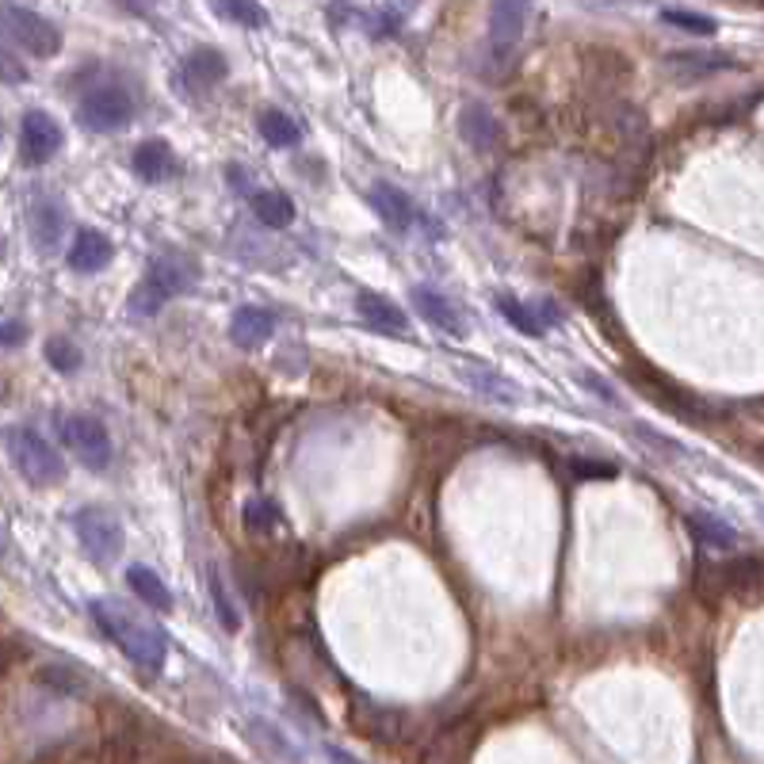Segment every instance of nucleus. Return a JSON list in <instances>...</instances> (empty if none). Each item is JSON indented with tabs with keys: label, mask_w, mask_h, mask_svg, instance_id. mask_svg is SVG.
Segmentation results:
<instances>
[{
	"label": "nucleus",
	"mask_w": 764,
	"mask_h": 764,
	"mask_svg": "<svg viewBox=\"0 0 764 764\" xmlns=\"http://www.w3.org/2000/svg\"><path fill=\"white\" fill-rule=\"evenodd\" d=\"M92 620L96 627L104 631L107 638H112L115 646H119L123 653H127L130 661H135L142 673H150V677H157L161 668H165L168 661V635L157 627V623L150 620V615L135 612V608H127L123 600H92Z\"/></svg>",
	"instance_id": "f257e3e1"
},
{
	"label": "nucleus",
	"mask_w": 764,
	"mask_h": 764,
	"mask_svg": "<svg viewBox=\"0 0 764 764\" xmlns=\"http://www.w3.org/2000/svg\"><path fill=\"white\" fill-rule=\"evenodd\" d=\"M191 283H195V264H191L188 256H180V253L153 256L150 268H145V276H142V283L130 291V310H135L138 318H150V314H157L168 298L183 295Z\"/></svg>",
	"instance_id": "f03ea898"
},
{
	"label": "nucleus",
	"mask_w": 764,
	"mask_h": 764,
	"mask_svg": "<svg viewBox=\"0 0 764 764\" xmlns=\"http://www.w3.org/2000/svg\"><path fill=\"white\" fill-rule=\"evenodd\" d=\"M4 447H9L12 467H16L20 478L31 482V486L47 489V486H58L65 478L62 455H58L54 447H50V440H42L35 429H9L4 432Z\"/></svg>",
	"instance_id": "7ed1b4c3"
},
{
	"label": "nucleus",
	"mask_w": 764,
	"mask_h": 764,
	"mask_svg": "<svg viewBox=\"0 0 764 764\" xmlns=\"http://www.w3.org/2000/svg\"><path fill=\"white\" fill-rule=\"evenodd\" d=\"M135 96L123 85H96L77 104V123L92 135H115L135 119Z\"/></svg>",
	"instance_id": "20e7f679"
},
{
	"label": "nucleus",
	"mask_w": 764,
	"mask_h": 764,
	"mask_svg": "<svg viewBox=\"0 0 764 764\" xmlns=\"http://www.w3.org/2000/svg\"><path fill=\"white\" fill-rule=\"evenodd\" d=\"M0 31L35 58H54L62 50L58 24H50L42 12L24 9V4H0Z\"/></svg>",
	"instance_id": "39448f33"
},
{
	"label": "nucleus",
	"mask_w": 764,
	"mask_h": 764,
	"mask_svg": "<svg viewBox=\"0 0 764 764\" xmlns=\"http://www.w3.org/2000/svg\"><path fill=\"white\" fill-rule=\"evenodd\" d=\"M73 532L92 562H115L123 555V524L115 520V512L100 505H85L73 512Z\"/></svg>",
	"instance_id": "423d86ee"
},
{
	"label": "nucleus",
	"mask_w": 764,
	"mask_h": 764,
	"mask_svg": "<svg viewBox=\"0 0 764 764\" xmlns=\"http://www.w3.org/2000/svg\"><path fill=\"white\" fill-rule=\"evenodd\" d=\"M62 440L65 447H69L73 455H77V462H85L88 470H107L112 467V436H107L104 421H96L92 413H69L62 417Z\"/></svg>",
	"instance_id": "0eeeda50"
},
{
	"label": "nucleus",
	"mask_w": 764,
	"mask_h": 764,
	"mask_svg": "<svg viewBox=\"0 0 764 764\" xmlns=\"http://www.w3.org/2000/svg\"><path fill=\"white\" fill-rule=\"evenodd\" d=\"M631 382H635L642 394H650L658 406H665L668 413L685 417V421H708V417H715V409H708L700 398H692L688 391H680L677 382H668L665 374H658V371H650V374L631 371Z\"/></svg>",
	"instance_id": "6e6552de"
},
{
	"label": "nucleus",
	"mask_w": 764,
	"mask_h": 764,
	"mask_svg": "<svg viewBox=\"0 0 764 764\" xmlns=\"http://www.w3.org/2000/svg\"><path fill=\"white\" fill-rule=\"evenodd\" d=\"M65 135L58 127L54 115L47 112H27L24 127H20V153H24L27 165H47L50 157H58Z\"/></svg>",
	"instance_id": "1a4fd4ad"
},
{
	"label": "nucleus",
	"mask_w": 764,
	"mask_h": 764,
	"mask_svg": "<svg viewBox=\"0 0 764 764\" xmlns=\"http://www.w3.org/2000/svg\"><path fill=\"white\" fill-rule=\"evenodd\" d=\"M703 582H715L718 593H734V597H749L756 585H764V562L753 555H738L723 565H703L700 570V585Z\"/></svg>",
	"instance_id": "9d476101"
},
{
	"label": "nucleus",
	"mask_w": 764,
	"mask_h": 764,
	"mask_svg": "<svg viewBox=\"0 0 764 764\" xmlns=\"http://www.w3.org/2000/svg\"><path fill=\"white\" fill-rule=\"evenodd\" d=\"M455 367H459V379L467 382L474 394H482V398L501 402V406H520V402H524V391H520L517 382L505 379V374H497L494 367H482V364H474V359H455Z\"/></svg>",
	"instance_id": "9b49d317"
},
{
	"label": "nucleus",
	"mask_w": 764,
	"mask_h": 764,
	"mask_svg": "<svg viewBox=\"0 0 764 764\" xmlns=\"http://www.w3.org/2000/svg\"><path fill=\"white\" fill-rule=\"evenodd\" d=\"M668 73L680 80H703V77H715V73H726L734 69V54H723V50H673L665 58Z\"/></svg>",
	"instance_id": "f8f14e48"
},
{
	"label": "nucleus",
	"mask_w": 764,
	"mask_h": 764,
	"mask_svg": "<svg viewBox=\"0 0 764 764\" xmlns=\"http://www.w3.org/2000/svg\"><path fill=\"white\" fill-rule=\"evenodd\" d=\"M112 256H115V245H112L107 233L77 230V238H73L65 260H69V268L80 271V276H92V271H104L107 264H112Z\"/></svg>",
	"instance_id": "ddd939ff"
},
{
	"label": "nucleus",
	"mask_w": 764,
	"mask_h": 764,
	"mask_svg": "<svg viewBox=\"0 0 764 764\" xmlns=\"http://www.w3.org/2000/svg\"><path fill=\"white\" fill-rule=\"evenodd\" d=\"M413 310L421 314L429 326H436L440 333H447V336L467 333V321H462L459 306L447 295H440V291H432V286H413Z\"/></svg>",
	"instance_id": "4468645a"
},
{
	"label": "nucleus",
	"mask_w": 764,
	"mask_h": 764,
	"mask_svg": "<svg viewBox=\"0 0 764 764\" xmlns=\"http://www.w3.org/2000/svg\"><path fill=\"white\" fill-rule=\"evenodd\" d=\"M527 12H532V0H494L489 4V39L497 50H509L520 42L527 24Z\"/></svg>",
	"instance_id": "2eb2a0df"
},
{
	"label": "nucleus",
	"mask_w": 764,
	"mask_h": 764,
	"mask_svg": "<svg viewBox=\"0 0 764 764\" xmlns=\"http://www.w3.org/2000/svg\"><path fill=\"white\" fill-rule=\"evenodd\" d=\"M356 310H359V318H364L371 329H379V333H386V336H409V318H406V310H402L398 303H391L386 295H374V291H359Z\"/></svg>",
	"instance_id": "dca6fc26"
},
{
	"label": "nucleus",
	"mask_w": 764,
	"mask_h": 764,
	"mask_svg": "<svg viewBox=\"0 0 764 764\" xmlns=\"http://www.w3.org/2000/svg\"><path fill=\"white\" fill-rule=\"evenodd\" d=\"M459 130H462V138H467L470 150H478V153H497L501 150V123H497V115L489 112L486 104H467L462 107Z\"/></svg>",
	"instance_id": "f3484780"
},
{
	"label": "nucleus",
	"mask_w": 764,
	"mask_h": 764,
	"mask_svg": "<svg viewBox=\"0 0 764 764\" xmlns=\"http://www.w3.org/2000/svg\"><path fill=\"white\" fill-rule=\"evenodd\" d=\"M130 165H135V173L142 176L145 183H165L180 173V161H176L173 145L161 142V138H145L135 150V157H130Z\"/></svg>",
	"instance_id": "a211bd4d"
},
{
	"label": "nucleus",
	"mask_w": 764,
	"mask_h": 764,
	"mask_svg": "<svg viewBox=\"0 0 764 764\" xmlns=\"http://www.w3.org/2000/svg\"><path fill=\"white\" fill-rule=\"evenodd\" d=\"M271 333H276V314L260 306H241L230 321V341L238 348H260L264 341H271Z\"/></svg>",
	"instance_id": "6ab92c4d"
},
{
	"label": "nucleus",
	"mask_w": 764,
	"mask_h": 764,
	"mask_svg": "<svg viewBox=\"0 0 764 764\" xmlns=\"http://www.w3.org/2000/svg\"><path fill=\"white\" fill-rule=\"evenodd\" d=\"M62 233H65V207L54 195H39L31 203V241L42 253H50V249H58Z\"/></svg>",
	"instance_id": "aec40b11"
},
{
	"label": "nucleus",
	"mask_w": 764,
	"mask_h": 764,
	"mask_svg": "<svg viewBox=\"0 0 764 764\" xmlns=\"http://www.w3.org/2000/svg\"><path fill=\"white\" fill-rule=\"evenodd\" d=\"M371 203H374V211H379V218L391 230H398V233H406L409 226H413V203L406 200V191H398L394 183H386V180H379L371 188Z\"/></svg>",
	"instance_id": "412c9836"
},
{
	"label": "nucleus",
	"mask_w": 764,
	"mask_h": 764,
	"mask_svg": "<svg viewBox=\"0 0 764 764\" xmlns=\"http://www.w3.org/2000/svg\"><path fill=\"white\" fill-rule=\"evenodd\" d=\"M127 585L130 593H135L138 600H142L145 608H153V612H173V589H168L165 582H161V573H153L150 565H130L127 570Z\"/></svg>",
	"instance_id": "4be33fe9"
},
{
	"label": "nucleus",
	"mask_w": 764,
	"mask_h": 764,
	"mask_svg": "<svg viewBox=\"0 0 764 764\" xmlns=\"http://www.w3.org/2000/svg\"><path fill=\"white\" fill-rule=\"evenodd\" d=\"M226 73H230L226 54L222 50H215V47H200V50H191V54L183 58V77H188V85H195V88H215Z\"/></svg>",
	"instance_id": "5701e85b"
},
{
	"label": "nucleus",
	"mask_w": 764,
	"mask_h": 764,
	"mask_svg": "<svg viewBox=\"0 0 764 764\" xmlns=\"http://www.w3.org/2000/svg\"><path fill=\"white\" fill-rule=\"evenodd\" d=\"M688 532L696 535V543H700L703 550H738V532H734L730 524H723L718 517H708V512H692L688 517Z\"/></svg>",
	"instance_id": "b1692460"
},
{
	"label": "nucleus",
	"mask_w": 764,
	"mask_h": 764,
	"mask_svg": "<svg viewBox=\"0 0 764 764\" xmlns=\"http://www.w3.org/2000/svg\"><path fill=\"white\" fill-rule=\"evenodd\" d=\"M253 215L260 218L268 230H286V226L295 222V200L283 195V191H256Z\"/></svg>",
	"instance_id": "393cba45"
},
{
	"label": "nucleus",
	"mask_w": 764,
	"mask_h": 764,
	"mask_svg": "<svg viewBox=\"0 0 764 764\" xmlns=\"http://www.w3.org/2000/svg\"><path fill=\"white\" fill-rule=\"evenodd\" d=\"M256 127H260L264 142L276 145V150H291V145L303 142V127H298V123L291 119L286 112H279V107H268V112H260Z\"/></svg>",
	"instance_id": "a878e982"
},
{
	"label": "nucleus",
	"mask_w": 764,
	"mask_h": 764,
	"mask_svg": "<svg viewBox=\"0 0 764 764\" xmlns=\"http://www.w3.org/2000/svg\"><path fill=\"white\" fill-rule=\"evenodd\" d=\"M494 306L501 310V318L509 321L517 333H524V336H543V333H547V326H543V318H539V310H535V306H524L520 298H512V295H497Z\"/></svg>",
	"instance_id": "bb28decb"
},
{
	"label": "nucleus",
	"mask_w": 764,
	"mask_h": 764,
	"mask_svg": "<svg viewBox=\"0 0 764 764\" xmlns=\"http://www.w3.org/2000/svg\"><path fill=\"white\" fill-rule=\"evenodd\" d=\"M215 4V12L222 20H230V24L238 27H264L268 24V12L256 4V0H211Z\"/></svg>",
	"instance_id": "cd10ccee"
},
{
	"label": "nucleus",
	"mask_w": 764,
	"mask_h": 764,
	"mask_svg": "<svg viewBox=\"0 0 764 764\" xmlns=\"http://www.w3.org/2000/svg\"><path fill=\"white\" fill-rule=\"evenodd\" d=\"M47 364L54 367V371H62V374H73V371H80L85 356H80V348L69 341V336H50L47 341Z\"/></svg>",
	"instance_id": "c85d7f7f"
},
{
	"label": "nucleus",
	"mask_w": 764,
	"mask_h": 764,
	"mask_svg": "<svg viewBox=\"0 0 764 764\" xmlns=\"http://www.w3.org/2000/svg\"><path fill=\"white\" fill-rule=\"evenodd\" d=\"M661 20H665L668 27H680V31L688 35H715L718 24L711 16H700V12H680V9H665L661 12Z\"/></svg>",
	"instance_id": "c756f323"
},
{
	"label": "nucleus",
	"mask_w": 764,
	"mask_h": 764,
	"mask_svg": "<svg viewBox=\"0 0 764 764\" xmlns=\"http://www.w3.org/2000/svg\"><path fill=\"white\" fill-rule=\"evenodd\" d=\"M279 520L283 517H279V509L268 501V497H253V501L245 505V524L256 527V532H271Z\"/></svg>",
	"instance_id": "7c9ffc66"
},
{
	"label": "nucleus",
	"mask_w": 764,
	"mask_h": 764,
	"mask_svg": "<svg viewBox=\"0 0 764 764\" xmlns=\"http://www.w3.org/2000/svg\"><path fill=\"white\" fill-rule=\"evenodd\" d=\"M0 80H9V85H24L27 80V65L12 54V47H9L4 35H0Z\"/></svg>",
	"instance_id": "2f4dec72"
},
{
	"label": "nucleus",
	"mask_w": 764,
	"mask_h": 764,
	"mask_svg": "<svg viewBox=\"0 0 764 764\" xmlns=\"http://www.w3.org/2000/svg\"><path fill=\"white\" fill-rule=\"evenodd\" d=\"M27 333H31V329H27L20 318H4V314H0V352L20 348V344L27 341Z\"/></svg>",
	"instance_id": "473e14b6"
},
{
	"label": "nucleus",
	"mask_w": 764,
	"mask_h": 764,
	"mask_svg": "<svg viewBox=\"0 0 764 764\" xmlns=\"http://www.w3.org/2000/svg\"><path fill=\"white\" fill-rule=\"evenodd\" d=\"M570 470L577 478H615L620 467L615 462H604V459H570Z\"/></svg>",
	"instance_id": "72a5a7b5"
},
{
	"label": "nucleus",
	"mask_w": 764,
	"mask_h": 764,
	"mask_svg": "<svg viewBox=\"0 0 764 764\" xmlns=\"http://www.w3.org/2000/svg\"><path fill=\"white\" fill-rule=\"evenodd\" d=\"M211 593H215V608H218V620L226 623L230 631H238V612H233L230 597H226L222 582H218V573H211Z\"/></svg>",
	"instance_id": "f704fd0d"
},
{
	"label": "nucleus",
	"mask_w": 764,
	"mask_h": 764,
	"mask_svg": "<svg viewBox=\"0 0 764 764\" xmlns=\"http://www.w3.org/2000/svg\"><path fill=\"white\" fill-rule=\"evenodd\" d=\"M123 4H127V9H138V12H142V9H150L153 0H123Z\"/></svg>",
	"instance_id": "c9c22d12"
},
{
	"label": "nucleus",
	"mask_w": 764,
	"mask_h": 764,
	"mask_svg": "<svg viewBox=\"0 0 764 764\" xmlns=\"http://www.w3.org/2000/svg\"><path fill=\"white\" fill-rule=\"evenodd\" d=\"M4 668H9V646L0 642V673H4Z\"/></svg>",
	"instance_id": "e433bc0d"
},
{
	"label": "nucleus",
	"mask_w": 764,
	"mask_h": 764,
	"mask_svg": "<svg viewBox=\"0 0 764 764\" xmlns=\"http://www.w3.org/2000/svg\"><path fill=\"white\" fill-rule=\"evenodd\" d=\"M756 459H761V467H764V444H761V447H756Z\"/></svg>",
	"instance_id": "4c0bfd02"
},
{
	"label": "nucleus",
	"mask_w": 764,
	"mask_h": 764,
	"mask_svg": "<svg viewBox=\"0 0 764 764\" xmlns=\"http://www.w3.org/2000/svg\"><path fill=\"white\" fill-rule=\"evenodd\" d=\"M0 138H4V123H0Z\"/></svg>",
	"instance_id": "58836bf2"
}]
</instances>
